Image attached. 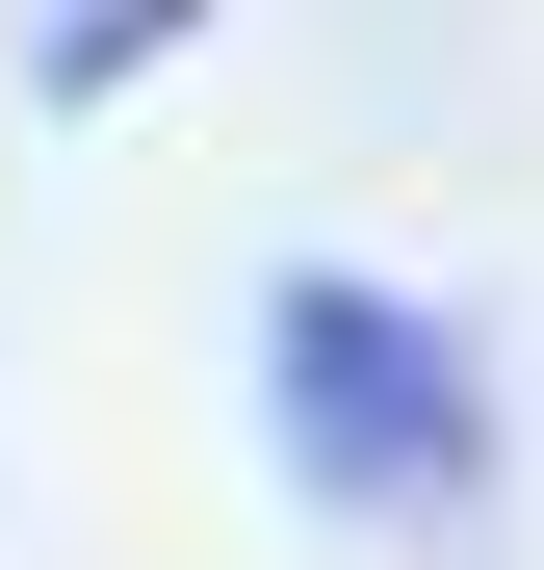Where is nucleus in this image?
<instances>
[{
	"instance_id": "2",
	"label": "nucleus",
	"mask_w": 544,
	"mask_h": 570,
	"mask_svg": "<svg viewBox=\"0 0 544 570\" xmlns=\"http://www.w3.org/2000/svg\"><path fill=\"white\" fill-rule=\"evenodd\" d=\"M156 27H181V0H52V27H27V78H52V105H130V78H156Z\"/></svg>"
},
{
	"instance_id": "1",
	"label": "nucleus",
	"mask_w": 544,
	"mask_h": 570,
	"mask_svg": "<svg viewBox=\"0 0 544 570\" xmlns=\"http://www.w3.org/2000/svg\"><path fill=\"white\" fill-rule=\"evenodd\" d=\"M259 441H286V493L363 519V544H467L493 519V363H467V312H415V285H363V259L259 285Z\"/></svg>"
}]
</instances>
